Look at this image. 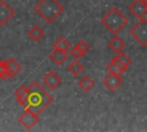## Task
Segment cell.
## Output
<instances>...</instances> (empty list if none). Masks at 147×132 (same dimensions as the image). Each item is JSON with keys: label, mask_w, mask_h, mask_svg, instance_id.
Returning <instances> with one entry per match:
<instances>
[{"label": "cell", "mask_w": 147, "mask_h": 132, "mask_svg": "<svg viewBox=\"0 0 147 132\" xmlns=\"http://www.w3.org/2000/svg\"><path fill=\"white\" fill-rule=\"evenodd\" d=\"M53 96L44 88L38 81H32L29 85V109L34 114L39 115L52 102Z\"/></svg>", "instance_id": "cell-1"}, {"label": "cell", "mask_w": 147, "mask_h": 132, "mask_svg": "<svg viewBox=\"0 0 147 132\" xmlns=\"http://www.w3.org/2000/svg\"><path fill=\"white\" fill-rule=\"evenodd\" d=\"M33 9L48 24H52L64 11V7L59 0H40Z\"/></svg>", "instance_id": "cell-2"}, {"label": "cell", "mask_w": 147, "mask_h": 132, "mask_svg": "<svg viewBox=\"0 0 147 132\" xmlns=\"http://www.w3.org/2000/svg\"><path fill=\"white\" fill-rule=\"evenodd\" d=\"M101 23L109 32L115 36L129 23V20L117 7H113L101 18Z\"/></svg>", "instance_id": "cell-3"}, {"label": "cell", "mask_w": 147, "mask_h": 132, "mask_svg": "<svg viewBox=\"0 0 147 132\" xmlns=\"http://www.w3.org/2000/svg\"><path fill=\"white\" fill-rule=\"evenodd\" d=\"M131 37L141 46H147V20L140 18L137 24L130 29Z\"/></svg>", "instance_id": "cell-4"}, {"label": "cell", "mask_w": 147, "mask_h": 132, "mask_svg": "<svg viewBox=\"0 0 147 132\" xmlns=\"http://www.w3.org/2000/svg\"><path fill=\"white\" fill-rule=\"evenodd\" d=\"M39 122V117L31 109L25 108L24 111L18 116V123L26 130H31Z\"/></svg>", "instance_id": "cell-5"}, {"label": "cell", "mask_w": 147, "mask_h": 132, "mask_svg": "<svg viewBox=\"0 0 147 132\" xmlns=\"http://www.w3.org/2000/svg\"><path fill=\"white\" fill-rule=\"evenodd\" d=\"M129 11L137 18H145L147 16V5L145 0H133L129 5Z\"/></svg>", "instance_id": "cell-6"}, {"label": "cell", "mask_w": 147, "mask_h": 132, "mask_svg": "<svg viewBox=\"0 0 147 132\" xmlns=\"http://www.w3.org/2000/svg\"><path fill=\"white\" fill-rule=\"evenodd\" d=\"M15 16V10L11 8V6L5 1L0 0V25H6L13 17Z\"/></svg>", "instance_id": "cell-7"}, {"label": "cell", "mask_w": 147, "mask_h": 132, "mask_svg": "<svg viewBox=\"0 0 147 132\" xmlns=\"http://www.w3.org/2000/svg\"><path fill=\"white\" fill-rule=\"evenodd\" d=\"M42 83H44V85H45L46 87H48L49 90H55V88H57V87L61 85L62 78L60 77V75H59L57 72L51 70V71H48V72L44 76Z\"/></svg>", "instance_id": "cell-8"}, {"label": "cell", "mask_w": 147, "mask_h": 132, "mask_svg": "<svg viewBox=\"0 0 147 132\" xmlns=\"http://www.w3.org/2000/svg\"><path fill=\"white\" fill-rule=\"evenodd\" d=\"M102 83L103 85L111 92L116 91L123 83L122 78H121V75H116V73H111V72H108V75H106L102 79Z\"/></svg>", "instance_id": "cell-9"}, {"label": "cell", "mask_w": 147, "mask_h": 132, "mask_svg": "<svg viewBox=\"0 0 147 132\" xmlns=\"http://www.w3.org/2000/svg\"><path fill=\"white\" fill-rule=\"evenodd\" d=\"M14 96H15L16 101H17L24 109L29 107V86L21 85L18 88L15 90Z\"/></svg>", "instance_id": "cell-10"}, {"label": "cell", "mask_w": 147, "mask_h": 132, "mask_svg": "<svg viewBox=\"0 0 147 132\" xmlns=\"http://www.w3.org/2000/svg\"><path fill=\"white\" fill-rule=\"evenodd\" d=\"M48 57L56 65H61L68 60L69 54H68V52H63L57 48H53V51H51V53L48 54Z\"/></svg>", "instance_id": "cell-11"}, {"label": "cell", "mask_w": 147, "mask_h": 132, "mask_svg": "<svg viewBox=\"0 0 147 132\" xmlns=\"http://www.w3.org/2000/svg\"><path fill=\"white\" fill-rule=\"evenodd\" d=\"M5 61H6V70H7V77L8 78L15 77L22 70L21 64L14 57H9V59H7Z\"/></svg>", "instance_id": "cell-12"}, {"label": "cell", "mask_w": 147, "mask_h": 132, "mask_svg": "<svg viewBox=\"0 0 147 132\" xmlns=\"http://www.w3.org/2000/svg\"><path fill=\"white\" fill-rule=\"evenodd\" d=\"M108 47H109L113 52L118 53V52L123 51V48L125 47V42H124V40H123L122 38H119L118 36L115 34V36L108 41Z\"/></svg>", "instance_id": "cell-13"}, {"label": "cell", "mask_w": 147, "mask_h": 132, "mask_svg": "<svg viewBox=\"0 0 147 132\" xmlns=\"http://www.w3.org/2000/svg\"><path fill=\"white\" fill-rule=\"evenodd\" d=\"M28 34L33 41H40L45 36V31L38 24H34L30 28V30L28 31Z\"/></svg>", "instance_id": "cell-14"}, {"label": "cell", "mask_w": 147, "mask_h": 132, "mask_svg": "<svg viewBox=\"0 0 147 132\" xmlns=\"http://www.w3.org/2000/svg\"><path fill=\"white\" fill-rule=\"evenodd\" d=\"M78 86L84 92H90L94 87V80L90 76H83L78 80Z\"/></svg>", "instance_id": "cell-15"}, {"label": "cell", "mask_w": 147, "mask_h": 132, "mask_svg": "<svg viewBox=\"0 0 147 132\" xmlns=\"http://www.w3.org/2000/svg\"><path fill=\"white\" fill-rule=\"evenodd\" d=\"M70 47H71L70 41H69L65 37H63V36L59 37V38L53 42V48H57V49L63 51V52H68V51L70 49Z\"/></svg>", "instance_id": "cell-16"}, {"label": "cell", "mask_w": 147, "mask_h": 132, "mask_svg": "<svg viewBox=\"0 0 147 132\" xmlns=\"http://www.w3.org/2000/svg\"><path fill=\"white\" fill-rule=\"evenodd\" d=\"M68 71L72 75V76H75V77H77V76H79L83 71H84V65L76 59V60H74L69 65H68Z\"/></svg>", "instance_id": "cell-17"}, {"label": "cell", "mask_w": 147, "mask_h": 132, "mask_svg": "<svg viewBox=\"0 0 147 132\" xmlns=\"http://www.w3.org/2000/svg\"><path fill=\"white\" fill-rule=\"evenodd\" d=\"M116 57H117V59H118V60H119L124 65H126V67H129V65L131 64V62H132V61H131V59H130V57H129L124 52H122V51H121V52H118V53H116Z\"/></svg>", "instance_id": "cell-18"}, {"label": "cell", "mask_w": 147, "mask_h": 132, "mask_svg": "<svg viewBox=\"0 0 147 132\" xmlns=\"http://www.w3.org/2000/svg\"><path fill=\"white\" fill-rule=\"evenodd\" d=\"M70 55H71L74 59H77V60H78V59H80L82 56H84V53L75 45L74 47H70Z\"/></svg>", "instance_id": "cell-19"}, {"label": "cell", "mask_w": 147, "mask_h": 132, "mask_svg": "<svg viewBox=\"0 0 147 132\" xmlns=\"http://www.w3.org/2000/svg\"><path fill=\"white\" fill-rule=\"evenodd\" d=\"M106 69L108 70V72H111V73H116V75H122V73H123V72L117 68V65H116L113 61H110V62L107 64Z\"/></svg>", "instance_id": "cell-20"}, {"label": "cell", "mask_w": 147, "mask_h": 132, "mask_svg": "<svg viewBox=\"0 0 147 132\" xmlns=\"http://www.w3.org/2000/svg\"><path fill=\"white\" fill-rule=\"evenodd\" d=\"M7 77V70H6V61L5 60H0V79L6 80Z\"/></svg>", "instance_id": "cell-21"}, {"label": "cell", "mask_w": 147, "mask_h": 132, "mask_svg": "<svg viewBox=\"0 0 147 132\" xmlns=\"http://www.w3.org/2000/svg\"><path fill=\"white\" fill-rule=\"evenodd\" d=\"M76 46H77V47H78V48L84 53V55L90 51V45H88L85 40H79V41L76 44Z\"/></svg>", "instance_id": "cell-22"}, {"label": "cell", "mask_w": 147, "mask_h": 132, "mask_svg": "<svg viewBox=\"0 0 147 132\" xmlns=\"http://www.w3.org/2000/svg\"><path fill=\"white\" fill-rule=\"evenodd\" d=\"M110 61H113V62H114V63L117 65V68H118V69H119L122 72H125V70L127 69V67H126V65H124V64H123V63H122V62H121V61H119V60H118L116 56H115V57H113Z\"/></svg>", "instance_id": "cell-23"}, {"label": "cell", "mask_w": 147, "mask_h": 132, "mask_svg": "<svg viewBox=\"0 0 147 132\" xmlns=\"http://www.w3.org/2000/svg\"><path fill=\"white\" fill-rule=\"evenodd\" d=\"M145 2H146V5H147V0H145Z\"/></svg>", "instance_id": "cell-24"}]
</instances>
